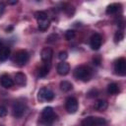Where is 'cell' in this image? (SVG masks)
<instances>
[{
	"label": "cell",
	"instance_id": "cell-12",
	"mask_svg": "<svg viewBox=\"0 0 126 126\" xmlns=\"http://www.w3.org/2000/svg\"><path fill=\"white\" fill-rule=\"evenodd\" d=\"M0 84L3 88L5 89H9L14 85V81L11 79V77L8 74H3L0 77Z\"/></svg>",
	"mask_w": 126,
	"mask_h": 126
},
{
	"label": "cell",
	"instance_id": "cell-1",
	"mask_svg": "<svg viewBox=\"0 0 126 126\" xmlns=\"http://www.w3.org/2000/svg\"><path fill=\"white\" fill-rule=\"evenodd\" d=\"M74 76L76 79L83 82H88L92 77V69L86 65L78 66L74 71Z\"/></svg>",
	"mask_w": 126,
	"mask_h": 126
},
{
	"label": "cell",
	"instance_id": "cell-27",
	"mask_svg": "<svg viewBox=\"0 0 126 126\" xmlns=\"http://www.w3.org/2000/svg\"><path fill=\"white\" fill-rule=\"evenodd\" d=\"M18 1H13V2H8V4H17Z\"/></svg>",
	"mask_w": 126,
	"mask_h": 126
},
{
	"label": "cell",
	"instance_id": "cell-24",
	"mask_svg": "<svg viewBox=\"0 0 126 126\" xmlns=\"http://www.w3.org/2000/svg\"><path fill=\"white\" fill-rule=\"evenodd\" d=\"M87 95H88L89 97H94V96H97V95H98V91L93 89V90H91V91L88 93Z\"/></svg>",
	"mask_w": 126,
	"mask_h": 126
},
{
	"label": "cell",
	"instance_id": "cell-23",
	"mask_svg": "<svg viewBox=\"0 0 126 126\" xmlns=\"http://www.w3.org/2000/svg\"><path fill=\"white\" fill-rule=\"evenodd\" d=\"M67 57H68V53L66 51H60L59 54H58V58L61 61H64L65 59H67Z\"/></svg>",
	"mask_w": 126,
	"mask_h": 126
},
{
	"label": "cell",
	"instance_id": "cell-19",
	"mask_svg": "<svg viewBox=\"0 0 126 126\" xmlns=\"http://www.w3.org/2000/svg\"><path fill=\"white\" fill-rule=\"evenodd\" d=\"M119 86L116 83H111L107 86V93L109 94H116L119 93Z\"/></svg>",
	"mask_w": 126,
	"mask_h": 126
},
{
	"label": "cell",
	"instance_id": "cell-7",
	"mask_svg": "<svg viewBox=\"0 0 126 126\" xmlns=\"http://www.w3.org/2000/svg\"><path fill=\"white\" fill-rule=\"evenodd\" d=\"M41 118L44 122L46 123H51L55 120L56 118V115L53 111V108L50 107V106H47V107H44L42 112H41Z\"/></svg>",
	"mask_w": 126,
	"mask_h": 126
},
{
	"label": "cell",
	"instance_id": "cell-20",
	"mask_svg": "<svg viewBox=\"0 0 126 126\" xmlns=\"http://www.w3.org/2000/svg\"><path fill=\"white\" fill-rule=\"evenodd\" d=\"M60 89L63 92H69L73 89V85L68 81H62L60 82Z\"/></svg>",
	"mask_w": 126,
	"mask_h": 126
},
{
	"label": "cell",
	"instance_id": "cell-25",
	"mask_svg": "<svg viewBox=\"0 0 126 126\" xmlns=\"http://www.w3.org/2000/svg\"><path fill=\"white\" fill-rule=\"evenodd\" d=\"M7 115V108L4 105H0V117H4Z\"/></svg>",
	"mask_w": 126,
	"mask_h": 126
},
{
	"label": "cell",
	"instance_id": "cell-17",
	"mask_svg": "<svg viewBox=\"0 0 126 126\" xmlns=\"http://www.w3.org/2000/svg\"><path fill=\"white\" fill-rule=\"evenodd\" d=\"M107 106H108V103H107V101L104 100V99H98V100L94 103V108H95L96 110H98V111H103V110H105V109L107 108Z\"/></svg>",
	"mask_w": 126,
	"mask_h": 126
},
{
	"label": "cell",
	"instance_id": "cell-16",
	"mask_svg": "<svg viewBox=\"0 0 126 126\" xmlns=\"http://www.w3.org/2000/svg\"><path fill=\"white\" fill-rule=\"evenodd\" d=\"M120 7H121V5L119 3H112V4H110V5L107 6L105 12H106L107 15H113V14H115V13L118 12V10L120 9Z\"/></svg>",
	"mask_w": 126,
	"mask_h": 126
},
{
	"label": "cell",
	"instance_id": "cell-6",
	"mask_svg": "<svg viewBox=\"0 0 126 126\" xmlns=\"http://www.w3.org/2000/svg\"><path fill=\"white\" fill-rule=\"evenodd\" d=\"M114 71L117 75L124 76L126 74V60L123 57L118 58L114 62Z\"/></svg>",
	"mask_w": 126,
	"mask_h": 126
},
{
	"label": "cell",
	"instance_id": "cell-13",
	"mask_svg": "<svg viewBox=\"0 0 126 126\" xmlns=\"http://www.w3.org/2000/svg\"><path fill=\"white\" fill-rule=\"evenodd\" d=\"M69 71H70V66H69V64L67 62L62 61L57 65V73L59 75L65 76V75H67L69 73Z\"/></svg>",
	"mask_w": 126,
	"mask_h": 126
},
{
	"label": "cell",
	"instance_id": "cell-3",
	"mask_svg": "<svg viewBox=\"0 0 126 126\" xmlns=\"http://www.w3.org/2000/svg\"><path fill=\"white\" fill-rule=\"evenodd\" d=\"M105 123L106 121L102 117L88 116L82 120V126H103Z\"/></svg>",
	"mask_w": 126,
	"mask_h": 126
},
{
	"label": "cell",
	"instance_id": "cell-18",
	"mask_svg": "<svg viewBox=\"0 0 126 126\" xmlns=\"http://www.w3.org/2000/svg\"><path fill=\"white\" fill-rule=\"evenodd\" d=\"M49 69H50V64L44 63L38 70V77H45L49 73Z\"/></svg>",
	"mask_w": 126,
	"mask_h": 126
},
{
	"label": "cell",
	"instance_id": "cell-10",
	"mask_svg": "<svg viewBox=\"0 0 126 126\" xmlns=\"http://www.w3.org/2000/svg\"><path fill=\"white\" fill-rule=\"evenodd\" d=\"M101 42H102V38H101V35L99 33H94L91 37V40H90V45H91V48L93 50H97L99 49V47L101 46Z\"/></svg>",
	"mask_w": 126,
	"mask_h": 126
},
{
	"label": "cell",
	"instance_id": "cell-5",
	"mask_svg": "<svg viewBox=\"0 0 126 126\" xmlns=\"http://www.w3.org/2000/svg\"><path fill=\"white\" fill-rule=\"evenodd\" d=\"M26 109H27V105L24 101H20V100H17L14 102L13 104V107H12V110H13V115L16 117V118H21L25 112H26Z\"/></svg>",
	"mask_w": 126,
	"mask_h": 126
},
{
	"label": "cell",
	"instance_id": "cell-2",
	"mask_svg": "<svg viewBox=\"0 0 126 126\" xmlns=\"http://www.w3.org/2000/svg\"><path fill=\"white\" fill-rule=\"evenodd\" d=\"M34 17L37 21V26H38V30L41 32L46 31L49 26H50V20L47 16V14L44 11H37L34 14Z\"/></svg>",
	"mask_w": 126,
	"mask_h": 126
},
{
	"label": "cell",
	"instance_id": "cell-26",
	"mask_svg": "<svg viewBox=\"0 0 126 126\" xmlns=\"http://www.w3.org/2000/svg\"><path fill=\"white\" fill-rule=\"evenodd\" d=\"M93 61H94V64H95V65H99L100 64V58L99 57H94L93 59Z\"/></svg>",
	"mask_w": 126,
	"mask_h": 126
},
{
	"label": "cell",
	"instance_id": "cell-15",
	"mask_svg": "<svg viewBox=\"0 0 126 126\" xmlns=\"http://www.w3.org/2000/svg\"><path fill=\"white\" fill-rule=\"evenodd\" d=\"M10 55V48L8 46H0V61H5Z\"/></svg>",
	"mask_w": 126,
	"mask_h": 126
},
{
	"label": "cell",
	"instance_id": "cell-11",
	"mask_svg": "<svg viewBox=\"0 0 126 126\" xmlns=\"http://www.w3.org/2000/svg\"><path fill=\"white\" fill-rule=\"evenodd\" d=\"M40 56H41V60L44 63L50 64V61H51V59L53 57V50H52V48H50V47H44L41 50Z\"/></svg>",
	"mask_w": 126,
	"mask_h": 126
},
{
	"label": "cell",
	"instance_id": "cell-22",
	"mask_svg": "<svg viewBox=\"0 0 126 126\" xmlns=\"http://www.w3.org/2000/svg\"><path fill=\"white\" fill-rule=\"evenodd\" d=\"M74 36H75V32H74L73 30H68V31L65 32V38H66L67 40H70V39L74 38Z\"/></svg>",
	"mask_w": 126,
	"mask_h": 126
},
{
	"label": "cell",
	"instance_id": "cell-4",
	"mask_svg": "<svg viewBox=\"0 0 126 126\" xmlns=\"http://www.w3.org/2000/svg\"><path fill=\"white\" fill-rule=\"evenodd\" d=\"M54 93L48 88H41L37 93V99L40 101H50L54 98Z\"/></svg>",
	"mask_w": 126,
	"mask_h": 126
},
{
	"label": "cell",
	"instance_id": "cell-8",
	"mask_svg": "<svg viewBox=\"0 0 126 126\" xmlns=\"http://www.w3.org/2000/svg\"><path fill=\"white\" fill-rule=\"evenodd\" d=\"M14 60L19 66H24L29 61V53L26 50H19L16 52Z\"/></svg>",
	"mask_w": 126,
	"mask_h": 126
},
{
	"label": "cell",
	"instance_id": "cell-14",
	"mask_svg": "<svg viewBox=\"0 0 126 126\" xmlns=\"http://www.w3.org/2000/svg\"><path fill=\"white\" fill-rule=\"evenodd\" d=\"M15 83L17 85H20V86H24L26 85L27 83V76L22 73V72H18L15 74Z\"/></svg>",
	"mask_w": 126,
	"mask_h": 126
},
{
	"label": "cell",
	"instance_id": "cell-21",
	"mask_svg": "<svg viewBox=\"0 0 126 126\" xmlns=\"http://www.w3.org/2000/svg\"><path fill=\"white\" fill-rule=\"evenodd\" d=\"M123 38H124V34H123V32L121 31H118V32H115V34H114V42L115 43L120 42Z\"/></svg>",
	"mask_w": 126,
	"mask_h": 126
},
{
	"label": "cell",
	"instance_id": "cell-9",
	"mask_svg": "<svg viewBox=\"0 0 126 126\" xmlns=\"http://www.w3.org/2000/svg\"><path fill=\"white\" fill-rule=\"evenodd\" d=\"M78 106H79L78 100L73 96H69L65 101V107L69 113H75L78 110Z\"/></svg>",
	"mask_w": 126,
	"mask_h": 126
}]
</instances>
